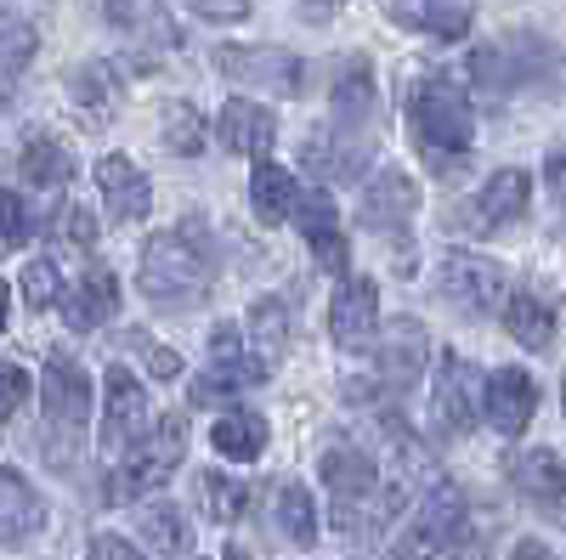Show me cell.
<instances>
[{"label": "cell", "mask_w": 566, "mask_h": 560, "mask_svg": "<svg viewBox=\"0 0 566 560\" xmlns=\"http://www.w3.org/2000/svg\"><path fill=\"white\" fill-rule=\"evenodd\" d=\"M328 108H335V119L352 125V130H374V114H380V85H374V68H368L363 57H352V63L335 74Z\"/></svg>", "instance_id": "29"}, {"label": "cell", "mask_w": 566, "mask_h": 560, "mask_svg": "<svg viewBox=\"0 0 566 560\" xmlns=\"http://www.w3.org/2000/svg\"><path fill=\"white\" fill-rule=\"evenodd\" d=\"M295 226H301V239H306V250L317 255L323 272H335V277L352 272V244L340 232V210H335V193H328V187H306L301 210H295Z\"/></svg>", "instance_id": "16"}, {"label": "cell", "mask_w": 566, "mask_h": 560, "mask_svg": "<svg viewBox=\"0 0 566 560\" xmlns=\"http://www.w3.org/2000/svg\"><path fill=\"white\" fill-rule=\"evenodd\" d=\"M266 442H272V425L255 413V408H227L216 425H210V447L221 453V458H232V464H250V458H261L266 453Z\"/></svg>", "instance_id": "31"}, {"label": "cell", "mask_w": 566, "mask_h": 560, "mask_svg": "<svg viewBox=\"0 0 566 560\" xmlns=\"http://www.w3.org/2000/svg\"><path fill=\"white\" fill-rule=\"evenodd\" d=\"M437 295L464 317H493L510 300V266L476 250H448L437 261Z\"/></svg>", "instance_id": "7"}, {"label": "cell", "mask_w": 566, "mask_h": 560, "mask_svg": "<svg viewBox=\"0 0 566 560\" xmlns=\"http://www.w3.org/2000/svg\"><path fill=\"white\" fill-rule=\"evenodd\" d=\"M221 560H255V554H250L244 543H227V549H221Z\"/></svg>", "instance_id": "51"}, {"label": "cell", "mask_w": 566, "mask_h": 560, "mask_svg": "<svg viewBox=\"0 0 566 560\" xmlns=\"http://www.w3.org/2000/svg\"><path fill=\"white\" fill-rule=\"evenodd\" d=\"M424 357H431V340L419 335V323L397 317V323H380V335H374V373H380V385L402 391L424 373Z\"/></svg>", "instance_id": "19"}, {"label": "cell", "mask_w": 566, "mask_h": 560, "mask_svg": "<svg viewBox=\"0 0 566 560\" xmlns=\"http://www.w3.org/2000/svg\"><path fill=\"white\" fill-rule=\"evenodd\" d=\"M57 239L69 244V250H97V215H91V210H80V204H69L63 199V210H57Z\"/></svg>", "instance_id": "40"}, {"label": "cell", "mask_w": 566, "mask_h": 560, "mask_svg": "<svg viewBox=\"0 0 566 560\" xmlns=\"http://www.w3.org/2000/svg\"><path fill=\"white\" fill-rule=\"evenodd\" d=\"M34 215H29V204L18 199V187H0V250H18V244H29L34 239Z\"/></svg>", "instance_id": "39"}, {"label": "cell", "mask_w": 566, "mask_h": 560, "mask_svg": "<svg viewBox=\"0 0 566 560\" xmlns=\"http://www.w3.org/2000/svg\"><path fill=\"white\" fill-rule=\"evenodd\" d=\"M527 204H533V176H527V170H493V176L476 187V199L453 210V221L470 226V239H482V232L515 226V221L527 215Z\"/></svg>", "instance_id": "13"}, {"label": "cell", "mask_w": 566, "mask_h": 560, "mask_svg": "<svg viewBox=\"0 0 566 560\" xmlns=\"http://www.w3.org/2000/svg\"><path fill=\"white\" fill-rule=\"evenodd\" d=\"M504 476H510V487L522 493V498H533L544 516H555V509L566 504V464H560V453H549V447L515 453V458L504 464Z\"/></svg>", "instance_id": "24"}, {"label": "cell", "mask_w": 566, "mask_h": 560, "mask_svg": "<svg viewBox=\"0 0 566 560\" xmlns=\"http://www.w3.org/2000/svg\"><path fill=\"white\" fill-rule=\"evenodd\" d=\"M464 74L476 91H493V97H510V91H544L566 74L560 52L533 34V29H515V34H499V40H482L476 52L464 57Z\"/></svg>", "instance_id": "4"}, {"label": "cell", "mask_w": 566, "mask_h": 560, "mask_svg": "<svg viewBox=\"0 0 566 560\" xmlns=\"http://www.w3.org/2000/svg\"><path fill=\"white\" fill-rule=\"evenodd\" d=\"M108 23H119L148 63H159L176 45V23L165 18V0H108Z\"/></svg>", "instance_id": "26"}, {"label": "cell", "mask_w": 566, "mask_h": 560, "mask_svg": "<svg viewBox=\"0 0 566 560\" xmlns=\"http://www.w3.org/2000/svg\"><path fill=\"white\" fill-rule=\"evenodd\" d=\"M408 125H413V148L424 154V165L442 170V176L476 148V103H470V91L448 74H424L413 85Z\"/></svg>", "instance_id": "2"}, {"label": "cell", "mask_w": 566, "mask_h": 560, "mask_svg": "<svg viewBox=\"0 0 566 560\" xmlns=\"http://www.w3.org/2000/svg\"><path fill=\"white\" fill-rule=\"evenodd\" d=\"M544 187H549V199L566 210V142H555L544 154Z\"/></svg>", "instance_id": "47"}, {"label": "cell", "mask_w": 566, "mask_h": 560, "mask_svg": "<svg viewBox=\"0 0 566 560\" xmlns=\"http://www.w3.org/2000/svg\"><path fill=\"white\" fill-rule=\"evenodd\" d=\"M538 413V380L527 368H493L482 391V419L499 436H522Z\"/></svg>", "instance_id": "17"}, {"label": "cell", "mask_w": 566, "mask_h": 560, "mask_svg": "<svg viewBox=\"0 0 566 560\" xmlns=\"http://www.w3.org/2000/svg\"><path fill=\"white\" fill-rule=\"evenodd\" d=\"M555 329H560V311L549 295L538 289H510L504 300V335L522 346V351H549L555 346Z\"/></svg>", "instance_id": "27"}, {"label": "cell", "mask_w": 566, "mask_h": 560, "mask_svg": "<svg viewBox=\"0 0 566 560\" xmlns=\"http://www.w3.org/2000/svg\"><path fill=\"white\" fill-rule=\"evenodd\" d=\"M97 199L108 204V221L136 226V221H148V210H154V181L142 176L136 159L103 154V159H97Z\"/></svg>", "instance_id": "18"}, {"label": "cell", "mask_w": 566, "mask_h": 560, "mask_svg": "<svg viewBox=\"0 0 566 560\" xmlns=\"http://www.w3.org/2000/svg\"><path fill=\"white\" fill-rule=\"evenodd\" d=\"M549 521H555V527H566V504H560V509H555V516H549Z\"/></svg>", "instance_id": "52"}, {"label": "cell", "mask_w": 566, "mask_h": 560, "mask_svg": "<svg viewBox=\"0 0 566 560\" xmlns=\"http://www.w3.org/2000/svg\"><path fill=\"white\" fill-rule=\"evenodd\" d=\"M380 335V284L363 272H346L328 300V340L340 351H368Z\"/></svg>", "instance_id": "12"}, {"label": "cell", "mask_w": 566, "mask_h": 560, "mask_svg": "<svg viewBox=\"0 0 566 560\" xmlns=\"http://www.w3.org/2000/svg\"><path fill=\"white\" fill-rule=\"evenodd\" d=\"M18 176L29 187H40V193H57V187L74 181V154L63 148L57 130L34 125V130H23V142H18Z\"/></svg>", "instance_id": "25"}, {"label": "cell", "mask_w": 566, "mask_h": 560, "mask_svg": "<svg viewBox=\"0 0 566 560\" xmlns=\"http://www.w3.org/2000/svg\"><path fill=\"white\" fill-rule=\"evenodd\" d=\"M148 425H154V402H148V391H142V380L130 368H108V380H103V431H97L103 453H125Z\"/></svg>", "instance_id": "14"}, {"label": "cell", "mask_w": 566, "mask_h": 560, "mask_svg": "<svg viewBox=\"0 0 566 560\" xmlns=\"http://www.w3.org/2000/svg\"><path fill=\"white\" fill-rule=\"evenodd\" d=\"M244 323H250L255 346H261V351H266V357L277 362V357H283V346H290V311H283L277 300H261V306H255V311H250Z\"/></svg>", "instance_id": "38"}, {"label": "cell", "mask_w": 566, "mask_h": 560, "mask_svg": "<svg viewBox=\"0 0 566 560\" xmlns=\"http://www.w3.org/2000/svg\"><path fill=\"white\" fill-rule=\"evenodd\" d=\"M493 538H499V521L482 516V509H464V521L453 527V538H448L442 554H453V560H488L493 554Z\"/></svg>", "instance_id": "37"}, {"label": "cell", "mask_w": 566, "mask_h": 560, "mask_svg": "<svg viewBox=\"0 0 566 560\" xmlns=\"http://www.w3.org/2000/svg\"><path fill=\"white\" fill-rule=\"evenodd\" d=\"M317 476H323L328 498H335V532L352 538L357 549L380 543L386 527L408 509V493H413L408 476H386L380 464H374V453H363L352 442L328 447L317 458Z\"/></svg>", "instance_id": "1"}, {"label": "cell", "mask_w": 566, "mask_h": 560, "mask_svg": "<svg viewBox=\"0 0 566 560\" xmlns=\"http://www.w3.org/2000/svg\"><path fill=\"white\" fill-rule=\"evenodd\" d=\"M464 493L453 487V482H424V498L413 504V527H408V543L413 549H424V554H437V549H448V538H453V527L464 521Z\"/></svg>", "instance_id": "22"}, {"label": "cell", "mask_w": 566, "mask_h": 560, "mask_svg": "<svg viewBox=\"0 0 566 560\" xmlns=\"http://www.w3.org/2000/svg\"><path fill=\"white\" fill-rule=\"evenodd\" d=\"M187 12H199L205 23H244L250 0H187Z\"/></svg>", "instance_id": "46"}, {"label": "cell", "mask_w": 566, "mask_h": 560, "mask_svg": "<svg viewBox=\"0 0 566 560\" xmlns=\"http://www.w3.org/2000/svg\"><path fill=\"white\" fill-rule=\"evenodd\" d=\"M560 413H566V373H560Z\"/></svg>", "instance_id": "53"}, {"label": "cell", "mask_w": 566, "mask_h": 560, "mask_svg": "<svg viewBox=\"0 0 566 560\" xmlns=\"http://www.w3.org/2000/svg\"><path fill=\"white\" fill-rule=\"evenodd\" d=\"M413 210H419V187H413V176H408V170H397V165H380V170H374V176L363 181L357 221L374 232V239H386V244H397V250H402Z\"/></svg>", "instance_id": "9"}, {"label": "cell", "mask_w": 566, "mask_h": 560, "mask_svg": "<svg viewBox=\"0 0 566 560\" xmlns=\"http://www.w3.org/2000/svg\"><path fill=\"white\" fill-rule=\"evenodd\" d=\"M187 458V419L181 413H159L148 431H142L125 453H119V471L103 482V493L114 504H130V498H154V487H165Z\"/></svg>", "instance_id": "5"}, {"label": "cell", "mask_w": 566, "mask_h": 560, "mask_svg": "<svg viewBox=\"0 0 566 560\" xmlns=\"http://www.w3.org/2000/svg\"><path fill=\"white\" fill-rule=\"evenodd\" d=\"M45 532V498L34 493L29 476L0 464V549H29Z\"/></svg>", "instance_id": "21"}, {"label": "cell", "mask_w": 566, "mask_h": 560, "mask_svg": "<svg viewBox=\"0 0 566 560\" xmlns=\"http://www.w3.org/2000/svg\"><path fill=\"white\" fill-rule=\"evenodd\" d=\"M391 18L419 29V34H437V40H464L470 34V7H437V0H424V7H419V0H397Z\"/></svg>", "instance_id": "33"}, {"label": "cell", "mask_w": 566, "mask_h": 560, "mask_svg": "<svg viewBox=\"0 0 566 560\" xmlns=\"http://www.w3.org/2000/svg\"><path fill=\"white\" fill-rule=\"evenodd\" d=\"M136 532L154 554L176 560L193 549V521H187V509L170 504V498H136Z\"/></svg>", "instance_id": "28"}, {"label": "cell", "mask_w": 566, "mask_h": 560, "mask_svg": "<svg viewBox=\"0 0 566 560\" xmlns=\"http://www.w3.org/2000/svg\"><path fill=\"white\" fill-rule=\"evenodd\" d=\"M216 142L227 154H239V159H266L272 142H277V119L266 103L255 97H232L221 114H216Z\"/></svg>", "instance_id": "20"}, {"label": "cell", "mask_w": 566, "mask_h": 560, "mask_svg": "<svg viewBox=\"0 0 566 560\" xmlns=\"http://www.w3.org/2000/svg\"><path fill=\"white\" fill-rule=\"evenodd\" d=\"M216 277V255H210V239L205 226L181 221L170 232H154L136 255V289L148 295L154 306H187L210 289Z\"/></svg>", "instance_id": "3"}, {"label": "cell", "mask_w": 566, "mask_h": 560, "mask_svg": "<svg viewBox=\"0 0 566 560\" xmlns=\"http://www.w3.org/2000/svg\"><path fill=\"white\" fill-rule=\"evenodd\" d=\"M85 560H148V554H142L130 538H119V532H97L85 543Z\"/></svg>", "instance_id": "45"}, {"label": "cell", "mask_w": 566, "mask_h": 560, "mask_svg": "<svg viewBox=\"0 0 566 560\" xmlns=\"http://www.w3.org/2000/svg\"><path fill=\"white\" fill-rule=\"evenodd\" d=\"M80 91H85V103H119V74L108 68V63H91L85 74H80Z\"/></svg>", "instance_id": "44"}, {"label": "cell", "mask_w": 566, "mask_h": 560, "mask_svg": "<svg viewBox=\"0 0 566 560\" xmlns=\"http://www.w3.org/2000/svg\"><path fill=\"white\" fill-rule=\"evenodd\" d=\"M301 176H290L283 165H272V159H255V176H250V204H255V215L266 221V226H283V221H295V210H301Z\"/></svg>", "instance_id": "30"}, {"label": "cell", "mask_w": 566, "mask_h": 560, "mask_svg": "<svg viewBox=\"0 0 566 560\" xmlns=\"http://www.w3.org/2000/svg\"><path fill=\"white\" fill-rule=\"evenodd\" d=\"M368 130H352V125H323L306 136V148H301V165L323 181V187H340V181H357L368 170Z\"/></svg>", "instance_id": "15"}, {"label": "cell", "mask_w": 566, "mask_h": 560, "mask_svg": "<svg viewBox=\"0 0 566 560\" xmlns=\"http://www.w3.org/2000/svg\"><path fill=\"white\" fill-rule=\"evenodd\" d=\"M114 317H119V277L108 266L80 272L69 284V295H63V323L74 335H91V329H103V323H114Z\"/></svg>", "instance_id": "23"}, {"label": "cell", "mask_w": 566, "mask_h": 560, "mask_svg": "<svg viewBox=\"0 0 566 560\" xmlns=\"http://www.w3.org/2000/svg\"><path fill=\"white\" fill-rule=\"evenodd\" d=\"M40 408H45V425L74 442L91 425V373L74 357L52 351L45 368H40Z\"/></svg>", "instance_id": "11"}, {"label": "cell", "mask_w": 566, "mask_h": 560, "mask_svg": "<svg viewBox=\"0 0 566 560\" xmlns=\"http://www.w3.org/2000/svg\"><path fill=\"white\" fill-rule=\"evenodd\" d=\"M510 560H555V549L544 538H522V543L510 549Z\"/></svg>", "instance_id": "48"}, {"label": "cell", "mask_w": 566, "mask_h": 560, "mask_svg": "<svg viewBox=\"0 0 566 560\" xmlns=\"http://www.w3.org/2000/svg\"><path fill=\"white\" fill-rule=\"evenodd\" d=\"M18 295H23V306L29 311H52V306H63V277H57V261H45V255H34L23 272H18Z\"/></svg>", "instance_id": "36"}, {"label": "cell", "mask_w": 566, "mask_h": 560, "mask_svg": "<svg viewBox=\"0 0 566 560\" xmlns=\"http://www.w3.org/2000/svg\"><path fill=\"white\" fill-rule=\"evenodd\" d=\"M272 521H277V532L290 538L295 549H312V543H317V504H312L306 482H283V487H277Z\"/></svg>", "instance_id": "32"}, {"label": "cell", "mask_w": 566, "mask_h": 560, "mask_svg": "<svg viewBox=\"0 0 566 560\" xmlns=\"http://www.w3.org/2000/svg\"><path fill=\"white\" fill-rule=\"evenodd\" d=\"M40 52L34 23H23L18 12H0V85H12Z\"/></svg>", "instance_id": "34"}, {"label": "cell", "mask_w": 566, "mask_h": 560, "mask_svg": "<svg viewBox=\"0 0 566 560\" xmlns=\"http://www.w3.org/2000/svg\"><path fill=\"white\" fill-rule=\"evenodd\" d=\"M7 311H12V289L0 284V335H7Z\"/></svg>", "instance_id": "50"}, {"label": "cell", "mask_w": 566, "mask_h": 560, "mask_svg": "<svg viewBox=\"0 0 566 560\" xmlns=\"http://www.w3.org/2000/svg\"><path fill=\"white\" fill-rule=\"evenodd\" d=\"M34 397V380H29V368L18 362H0V419H18Z\"/></svg>", "instance_id": "42"}, {"label": "cell", "mask_w": 566, "mask_h": 560, "mask_svg": "<svg viewBox=\"0 0 566 560\" xmlns=\"http://www.w3.org/2000/svg\"><path fill=\"white\" fill-rule=\"evenodd\" d=\"M216 68L244 85V91H261V97H301L306 85V63L283 45H244V40H221L216 45Z\"/></svg>", "instance_id": "8"}, {"label": "cell", "mask_w": 566, "mask_h": 560, "mask_svg": "<svg viewBox=\"0 0 566 560\" xmlns=\"http://www.w3.org/2000/svg\"><path fill=\"white\" fill-rule=\"evenodd\" d=\"M272 368L277 362L255 346L250 323H221V329L210 335V368L193 380V402L210 408V402L244 391V385H261V380H272Z\"/></svg>", "instance_id": "6"}, {"label": "cell", "mask_w": 566, "mask_h": 560, "mask_svg": "<svg viewBox=\"0 0 566 560\" xmlns=\"http://www.w3.org/2000/svg\"><path fill=\"white\" fill-rule=\"evenodd\" d=\"M482 391H488V380L476 373V362H464L459 351H437L431 408H437V425H442L448 436L476 431V419H482Z\"/></svg>", "instance_id": "10"}, {"label": "cell", "mask_w": 566, "mask_h": 560, "mask_svg": "<svg viewBox=\"0 0 566 560\" xmlns=\"http://www.w3.org/2000/svg\"><path fill=\"white\" fill-rule=\"evenodd\" d=\"M165 136H170V148H176V154H205V119H199L193 108H187V103H176V108H170Z\"/></svg>", "instance_id": "41"}, {"label": "cell", "mask_w": 566, "mask_h": 560, "mask_svg": "<svg viewBox=\"0 0 566 560\" xmlns=\"http://www.w3.org/2000/svg\"><path fill=\"white\" fill-rule=\"evenodd\" d=\"M199 504L210 521H239L250 509V487L239 476H221V471H199Z\"/></svg>", "instance_id": "35"}, {"label": "cell", "mask_w": 566, "mask_h": 560, "mask_svg": "<svg viewBox=\"0 0 566 560\" xmlns=\"http://www.w3.org/2000/svg\"><path fill=\"white\" fill-rule=\"evenodd\" d=\"M130 351L148 362L154 380H181V357H176L170 346H159V340H148V335H130Z\"/></svg>", "instance_id": "43"}, {"label": "cell", "mask_w": 566, "mask_h": 560, "mask_svg": "<svg viewBox=\"0 0 566 560\" xmlns=\"http://www.w3.org/2000/svg\"><path fill=\"white\" fill-rule=\"evenodd\" d=\"M419 549L413 543H391V549H380V560H413Z\"/></svg>", "instance_id": "49"}]
</instances>
